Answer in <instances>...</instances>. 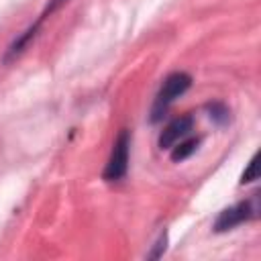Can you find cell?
I'll list each match as a JSON object with an SVG mask.
<instances>
[{
  "instance_id": "ba28073f",
  "label": "cell",
  "mask_w": 261,
  "mask_h": 261,
  "mask_svg": "<svg viewBox=\"0 0 261 261\" xmlns=\"http://www.w3.org/2000/svg\"><path fill=\"white\" fill-rule=\"evenodd\" d=\"M257 159H259V155L255 153V155L251 157L247 169H245L243 175H241V184H251V181H255V179L259 177V175H257Z\"/></svg>"
},
{
  "instance_id": "277c9868",
  "label": "cell",
  "mask_w": 261,
  "mask_h": 261,
  "mask_svg": "<svg viewBox=\"0 0 261 261\" xmlns=\"http://www.w3.org/2000/svg\"><path fill=\"white\" fill-rule=\"evenodd\" d=\"M194 128V116L192 114H181L177 118H173L159 135V149H171L177 141L186 139L190 135V130Z\"/></svg>"
},
{
  "instance_id": "9c48e42d",
  "label": "cell",
  "mask_w": 261,
  "mask_h": 261,
  "mask_svg": "<svg viewBox=\"0 0 261 261\" xmlns=\"http://www.w3.org/2000/svg\"><path fill=\"white\" fill-rule=\"evenodd\" d=\"M67 2H69V0H49V2H47V6L43 8V12H41L39 16H41L43 20H47L51 14H55V12H57L61 6H65Z\"/></svg>"
},
{
  "instance_id": "7a4b0ae2",
  "label": "cell",
  "mask_w": 261,
  "mask_h": 261,
  "mask_svg": "<svg viewBox=\"0 0 261 261\" xmlns=\"http://www.w3.org/2000/svg\"><path fill=\"white\" fill-rule=\"evenodd\" d=\"M257 216H259V198H257V194H253L251 198L220 210L212 228H214V232H226V230H232L234 226H239L243 222L255 220Z\"/></svg>"
},
{
  "instance_id": "6da1fadb",
  "label": "cell",
  "mask_w": 261,
  "mask_h": 261,
  "mask_svg": "<svg viewBox=\"0 0 261 261\" xmlns=\"http://www.w3.org/2000/svg\"><path fill=\"white\" fill-rule=\"evenodd\" d=\"M190 86H192V75L190 73H186V71H173V73H169L163 80V84H161V88H159V92H157V96L153 100V106H151V122H159L167 114L169 106L179 96H184L190 90Z\"/></svg>"
},
{
  "instance_id": "52a82bcc",
  "label": "cell",
  "mask_w": 261,
  "mask_h": 261,
  "mask_svg": "<svg viewBox=\"0 0 261 261\" xmlns=\"http://www.w3.org/2000/svg\"><path fill=\"white\" fill-rule=\"evenodd\" d=\"M206 112H208V118L214 120L216 124H226L228 118H230V110L222 102H210V104H206Z\"/></svg>"
},
{
  "instance_id": "8992f818",
  "label": "cell",
  "mask_w": 261,
  "mask_h": 261,
  "mask_svg": "<svg viewBox=\"0 0 261 261\" xmlns=\"http://www.w3.org/2000/svg\"><path fill=\"white\" fill-rule=\"evenodd\" d=\"M200 141H202L200 137H192V139H181V141H177V143L171 147V153H169L171 161H173V163H179V161L188 159V157L198 149Z\"/></svg>"
},
{
  "instance_id": "3957f363",
  "label": "cell",
  "mask_w": 261,
  "mask_h": 261,
  "mask_svg": "<svg viewBox=\"0 0 261 261\" xmlns=\"http://www.w3.org/2000/svg\"><path fill=\"white\" fill-rule=\"evenodd\" d=\"M128 151H130V130L122 128L118 137L112 143V151L108 157V163L102 171L104 181H120L126 175L128 169Z\"/></svg>"
},
{
  "instance_id": "5b68a950",
  "label": "cell",
  "mask_w": 261,
  "mask_h": 261,
  "mask_svg": "<svg viewBox=\"0 0 261 261\" xmlns=\"http://www.w3.org/2000/svg\"><path fill=\"white\" fill-rule=\"evenodd\" d=\"M43 18H37L27 31H22L10 45H8V49H6V53H4V57H2V63L4 65H8L10 61H14V59H18L22 53H24V49L37 39V35H39V31H41V27H43Z\"/></svg>"
},
{
  "instance_id": "30bf717a",
  "label": "cell",
  "mask_w": 261,
  "mask_h": 261,
  "mask_svg": "<svg viewBox=\"0 0 261 261\" xmlns=\"http://www.w3.org/2000/svg\"><path fill=\"white\" fill-rule=\"evenodd\" d=\"M165 247H167V234L163 232V234L159 237V241L155 243V247H153V251H151V253H149L147 257H149V259H159V257H161V255L165 253Z\"/></svg>"
}]
</instances>
